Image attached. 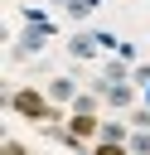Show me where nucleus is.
<instances>
[{"label":"nucleus","mask_w":150,"mask_h":155,"mask_svg":"<svg viewBox=\"0 0 150 155\" xmlns=\"http://www.w3.org/2000/svg\"><path fill=\"white\" fill-rule=\"evenodd\" d=\"M48 97H53V102H73V97H77L73 78H53V82H48Z\"/></svg>","instance_id":"obj_4"},{"label":"nucleus","mask_w":150,"mask_h":155,"mask_svg":"<svg viewBox=\"0 0 150 155\" xmlns=\"http://www.w3.org/2000/svg\"><path fill=\"white\" fill-rule=\"evenodd\" d=\"M44 39H48V24H29V29H24V39H19V53L44 48Z\"/></svg>","instance_id":"obj_2"},{"label":"nucleus","mask_w":150,"mask_h":155,"mask_svg":"<svg viewBox=\"0 0 150 155\" xmlns=\"http://www.w3.org/2000/svg\"><path fill=\"white\" fill-rule=\"evenodd\" d=\"M131 150H135V155H150V131H135V136H131Z\"/></svg>","instance_id":"obj_8"},{"label":"nucleus","mask_w":150,"mask_h":155,"mask_svg":"<svg viewBox=\"0 0 150 155\" xmlns=\"http://www.w3.org/2000/svg\"><path fill=\"white\" fill-rule=\"evenodd\" d=\"M92 131H102L92 116H82V111H73V136H92Z\"/></svg>","instance_id":"obj_6"},{"label":"nucleus","mask_w":150,"mask_h":155,"mask_svg":"<svg viewBox=\"0 0 150 155\" xmlns=\"http://www.w3.org/2000/svg\"><path fill=\"white\" fill-rule=\"evenodd\" d=\"M102 140H116V145H121V140H126V126H121V121H106V126H102Z\"/></svg>","instance_id":"obj_7"},{"label":"nucleus","mask_w":150,"mask_h":155,"mask_svg":"<svg viewBox=\"0 0 150 155\" xmlns=\"http://www.w3.org/2000/svg\"><path fill=\"white\" fill-rule=\"evenodd\" d=\"M0 155H24V145H19V140H5V150H0Z\"/></svg>","instance_id":"obj_12"},{"label":"nucleus","mask_w":150,"mask_h":155,"mask_svg":"<svg viewBox=\"0 0 150 155\" xmlns=\"http://www.w3.org/2000/svg\"><path fill=\"white\" fill-rule=\"evenodd\" d=\"M97 48H102V39H97V34H77V39L68 44V53H73V58H92Z\"/></svg>","instance_id":"obj_3"},{"label":"nucleus","mask_w":150,"mask_h":155,"mask_svg":"<svg viewBox=\"0 0 150 155\" xmlns=\"http://www.w3.org/2000/svg\"><path fill=\"white\" fill-rule=\"evenodd\" d=\"M58 5H68V0H58Z\"/></svg>","instance_id":"obj_13"},{"label":"nucleus","mask_w":150,"mask_h":155,"mask_svg":"<svg viewBox=\"0 0 150 155\" xmlns=\"http://www.w3.org/2000/svg\"><path fill=\"white\" fill-rule=\"evenodd\" d=\"M97 155H126V145H116V140H102V145H97Z\"/></svg>","instance_id":"obj_11"},{"label":"nucleus","mask_w":150,"mask_h":155,"mask_svg":"<svg viewBox=\"0 0 150 155\" xmlns=\"http://www.w3.org/2000/svg\"><path fill=\"white\" fill-rule=\"evenodd\" d=\"M106 102L111 107H131V87L126 82H106Z\"/></svg>","instance_id":"obj_5"},{"label":"nucleus","mask_w":150,"mask_h":155,"mask_svg":"<svg viewBox=\"0 0 150 155\" xmlns=\"http://www.w3.org/2000/svg\"><path fill=\"white\" fill-rule=\"evenodd\" d=\"M92 107H97V97H73V111H82V116H92Z\"/></svg>","instance_id":"obj_10"},{"label":"nucleus","mask_w":150,"mask_h":155,"mask_svg":"<svg viewBox=\"0 0 150 155\" xmlns=\"http://www.w3.org/2000/svg\"><path fill=\"white\" fill-rule=\"evenodd\" d=\"M15 111H24V116H34V121H44V116H48V107H44V97H39V92H15Z\"/></svg>","instance_id":"obj_1"},{"label":"nucleus","mask_w":150,"mask_h":155,"mask_svg":"<svg viewBox=\"0 0 150 155\" xmlns=\"http://www.w3.org/2000/svg\"><path fill=\"white\" fill-rule=\"evenodd\" d=\"M87 10H92V0H68V15H73V19H82Z\"/></svg>","instance_id":"obj_9"}]
</instances>
